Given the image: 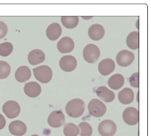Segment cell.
Segmentation results:
<instances>
[{
	"label": "cell",
	"mask_w": 151,
	"mask_h": 136,
	"mask_svg": "<svg viewBox=\"0 0 151 136\" xmlns=\"http://www.w3.org/2000/svg\"><path fill=\"white\" fill-rule=\"evenodd\" d=\"M86 105L83 100L74 99L68 102L65 110L68 116L73 118H78L83 114Z\"/></svg>",
	"instance_id": "1"
},
{
	"label": "cell",
	"mask_w": 151,
	"mask_h": 136,
	"mask_svg": "<svg viewBox=\"0 0 151 136\" xmlns=\"http://www.w3.org/2000/svg\"><path fill=\"white\" fill-rule=\"evenodd\" d=\"M32 71L36 79L42 83H47L52 79V69L48 66H40L33 68Z\"/></svg>",
	"instance_id": "2"
},
{
	"label": "cell",
	"mask_w": 151,
	"mask_h": 136,
	"mask_svg": "<svg viewBox=\"0 0 151 136\" xmlns=\"http://www.w3.org/2000/svg\"><path fill=\"white\" fill-rule=\"evenodd\" d=\"M89 113L92 116L96 118L102 117L107 111V107L100 100L94 99L89 102L88 105Z\"/></svg>",
	"instance_id": "3"
},
{
	"label": "cell",
	"mask_w": 151,
	"mask_h": 136,
	"mask_svg": "<svg viewBox=\"0 0 151 136\" xmlns=\"http://www.w3.org/2000/svg\"><path fill=\"white\" fill-rule=\"evenodd\" d=\"M100 51L98 47L92 44L86 45L83 51L84 59L90 64L96 63L100 57Z\"/></svg>",
	"instance_id": "4"
},
{
	"label": "cell",
	"mask_w": 151,
	"mask_h": 136,
	"mask_svg": "<svg viewBox=\"0 0 151 136\" xmlns=\"http://www.w3.org/2000/svg\"><path fill=\"white\" fill-rule=\"evenodd\" d=\"M2 111L5 115L9 119H13L18 116L21 108L18 102L14 101H8L3 105Z\"/></svg>",
	"instance_id": "5"
},
{
	"label": "cell",
	"mask_w": 151,
	"mask_h": 136,
	"mask_svg": "<svg viewBox=\"0 0 151 136\" xmlns=\"http://www.w3.org/2000/svg\"><path fill=\"white\" fill-rule=\"evenodd\" d=\"M117 131L116 123L110 120H104L98 126V131L101 136H114Z\"/></svg>",
	"instance_id": "6"
},
{
	"label": "cell",
	"mask_w": 151,
	"mask_h": 136,
	"mask_svg": "<svg viewBox=\"0 0 151 136\" xmlns=\"http://www.w3.org/2000/svg\"><path fill=\"white\" fill-rule=\"evenodd\" d=\"M122 118L125 123L130 126L137 124L139 121V112L135 107H129L122 113Z\"/></svg>",
	"instance_id": "7"
},
{
	"label": "cell",
	"mask_w": 151,
	"mask_h": 136,
	"mask_svg": "<svg viewBox=\"0 0 151 136\" xmlns=\"http://www.w3.org/2000/svg\"><path fill=\"white\" fill-rule=\"evenodd\" d=\"M65 115L60 110L54 111L48 118V123L52 128H59L65 123Z\"/></svg>",
	"instance_id": "8"
},
{
	"label": "cell",
	"mask_w": 151,
	"mask_h": 136,
	"mask_svg": "<svg viewBox=\"0 0 151 136\" xmlns=\"http://www.w3.org/2000/svg\"><path fill=\"white\" fill-rule=\"evenodd\" d=\"M134 58L135 56L133 52L127 50H123L118 52L116 57V61L120 66L127 67L133 63Z\"/></svg>",
	"instance_id": "9"
},
{
	"label": "cell",
	"mask_w": 151,
	"mask_h": 136,
	"mask_svg": "<svg viewBox=\"0 0 151 136\" xmlns=\"http://www.w3.org/2000/svg\"><path fill=\"white\" fill-rule=\"evenodd\" d=\"M77 60L76 58L71 55H66L61 58L60 66L63 71L70 72L74 71L77 66Z\"/></svg>",
	"instance_id": "10"
},
{
	"label": "cell",
	"mask_w": 151,
	"mask_h": 136,
	"mask_svg": "<svg viewBox=\"0 0 151 136\" xmlns=\"http://www.w3.org/2000/svg\"><path fill=\"white\" fill-rule=\"evenodd\" d=\"M9 130L11 134L14 136H24L26 133V125L20 120L13 121L9 126Z\"/></svg>",
	"instance_id": "11"
},
{
	"label": "cell",
	"mask_w": 151,
	"mask_h": 136,
	"mask_svg": "<svg viewBox=\"0 0 151 136\" xmlns=\"http://www.w3.org/2000/svg\"><path fill=\"white\" fill-rule=\"evenodd\" d=\"M114 61L110 58H106L101 61L99 64L98 70L100 73L104 76H107L115 70Z\"/></svg>",
	"instance_id": "12"
},
{
	"label": "cell",
	"mask_w": 151,
	"mask_h": 136,
	"mask_svg": "<svg viewBox=\"0 0 151 136\" xmlns=\"http://www.w3.org/2000/svg\"><path fill=\"white\" fill-rule=\"evenodd\" d=\"M24 92L28 97L34 98L39 96L41 93L42 87L36 82H30L24 85Z\"/></svg>",
	"instance_id": "13"
},
{
	"label": "cell",
	"mask_w": 151,
	"mask_h": 136,
	"mask_svg": "<svg viewBox=\"0 0 151 136\" xmlns=\"http://www.w3.org/2000/svg\"><path fill=\"white\" fill-rule=\"evenodd\" d=\"M58 50L62 53H68L73 51L74 48V42L70 37H64L58 42Z\"/></svg>",
	"instance_id": "14"
},
{
	"label": "cell",
	"mask_w": 151,
	"mask_h": 136,
	"mask_svg": "<svg viewBox=\"0 0 151 136\" xmlns=\"http://www.w3.org/2000/svg\"><path fill=\"white\" fill-rule=\"evenodd\" d=\"M105 33L104 28L100 24H96L89 28L88 34L91 39L95 41L101 39Z\"/></svg>",
	"instance_id": "15"
},
{
	"label": "cell",
	"mask_w": 151,
	"mask_h": 136,
	"mask_svg": "<svg viewBox=\"0 0 151 136\" xmlns=\"http://www.w3.org/2000/svg\"><path fill=\"white\" fill-rule=\"evenodd\" d=\"M97 96L104 102L110 103L113 101L115 98L114 93L108 89L107 87H100L96 91Z\"/></svg>",
	"instance_id": "16"
},
{
	"label": "cell",
	"mask_w": 151,
	"mask_h": 136,
	"mask_svg": "<svg viewBox=\"0 0 151 136\" xmlns=\"http://www.w3.org/2000/svg\"><path fill=\"white\" fill-rule=\"evenodd\" d=\"M45 59V53L40 49L32 50L28 56V62L32 65H36L42 63Z\"/></svg>",
	"instance_id": "17"
},
{
	"label": "cell",
	"mask_w": 151,
	"mask_h": 136,
	"mask_svg": "<svg viewBox=\"0 0 151 136\" xmlns=\"http://www.w3.org/2000/svg\"><path fill=\"white\" fill-rule=\"evenodd\" d=\"M62 32V29L60 24L52 23L50 24L46 30V35L49 39L54 41L58 39Z\"/></svg>",
	"instance_id": "18"
},
{
	"label": "cell",
	"mask_w": 151,
	"mask_h": 136,
	"mask_svg": "<svg viewBox=\"0 0 151 136\" xmlns=\"http://www.w3.org/2000/svg\"><path fill=\"white\" fill-rule=\"evenodd\" d=\"M31 71L26 66H22L19 67L15 73L16 80L20 83H24L30 79Z\"/></svg>",
	"instance_id": "19"
},
{
	"label": "cell",
	"mask_w": 151,
	"mask_h": 136,
	"mask_svg": "<svg viewBox=\"0 0 151 136\" xmlns=\"http://www.w3.org/2000/svg\"><path fill=\"white\" fill-rule=\"evenodd\" d=\"M134 99V93L133 90L126 87L118 93L119 101L123 105H128L133 102Z\"/></svg>",
	"instance_id": "20"
},
{
	"label": "cell",
	"mask_w": 151,
	"mask_h": 136,
	"mask_svg": "<svg viewBox=\"0 0 151 136\" xmlns=\"http://www.w3.org/2000/svg\"><path fill=\"white\" fill-rule=\"evenodd\" d=\"M124 82L125 79L124 76L119 74H116L110 77L108 84L112 89L118 90L124 85Z\"/></svg>",
	"instance_id": "21"
},
{
	"label": "cell",
	"mask_w": 151,
	"mask_h": 136,
	"mask_svg": "<svg viewBox=\"0 0 151 136\" xmlns=\"http://www.w3.org/2000/svg\"><path fill=\"white\" fill-rule=\"evenodd\" d=\"M139 32L133 31L130 32L127 38L126 43L128 47L132 50H136L139 48Z\"/></svg>",
	"instance_id": "22"
},
{
	"label": "cell",
	"mask_w": 151,
	"mask_h": 136,
	"mask_svg": "<svg viewBox=\"0 0 151 136\" xmlns=\"http://www.w3.org/2000/svg\"><path fill=\"white\" fill-rule=\"evenodd\" d=\"M63 25L68 29H73L78 25L79 18L77 16H63L61 17Z\"/></svg>",
	"instance_id": "23"
},
{
	"label": "cell",
	"mask_w": 151,
	"mask_h": 136,
	"mask_svg": "<svg viewBox=\"0 0 151 136\" xmlns=\"http://www.w3.org/2000/svg\"><path fill=\"white\" fill-rule=\"evenodd\" d=\"M63 132L65 136H78L80 133V130L75 124L68 123L65 124Z\"/></svg>",
	"instance_id": "24"
},
{
	"label": "cell",
	"mask_w": 151,
	"mask_h": 136,
	"mask_svg": "<svg viewBox=\"0 0 151 136\" xmlns=\"http://www.w3.org/2000/svg\"><path fill=\"white\" fill-rule=\"evenodd\" d=\"M11 73L10 65L4 61H0V79H6Z\"/></svg>",
	"instance_id": "25"
},
{
	"label": "cell",
	"mask_w": 151,
	"mask_h": 136,
	"mask_svg": "<svg viewBox=\"0 0 151 136\" xmlns=\"http://www.w3.org/2000/svg\"><path fill=\"white\" fill-rule=\"evenodd\" d=\"M13 49V45L10 42H5L0 44V56L6 57L10 55Z\"/></svg>",
	"instance_id": "26"
},
{
	"label": "cell",
	"mask_w": 151,
	"mask_h": 136,
	"mask_svg": "<svg viewBox=\"0 0 151 136\" xmlns=\"http://www.w3.org/2000/svg\"><path fill=\"white\" fill-rule=\"evenodd\" d=\"M78 128L80 129V135L81 136H91L92 134V127L86 122H81L78 125Z\"/></svg>",
	"instance_id": "27"
},
{
	"label": "cell",
	"mask_w": 151,
	"mask_h": 136,
	"mask_svg": "<svg viewBox=\"0 0 151 136\" xmlns=\"http://www.w3.org/2000/svg\"><path fill=\"white\" fill-rule=\"evenodd\" d=\"M129 81L132 87L138 88L139 87V73L133 74L129 79Z\"/></svg>",
	"instance_id": "28"
},
{
	"label": "cell",
	"mask_w": 151,
	"mask_h": 136,
	"mask_svg": "<svg viewBox=\"0 0 151 136\" xmlns=\"http://www.w3.org/2000/svg\"><path fill=\"white\" fill-rule=\"evenodd\" d=\"M8 26L3 22L0 21V39L5 37L8 32Z\"/></svg>",
	"instance_id": "29"
},
{
	"label": "cell",
	"mask_w": 151,
	"mask_h": 136,
	"mask_svg": "<svg viewBox=\"0 0 151 136\" xmlns=\"http://www.w3.org/2000/svg\"><path fill=\"white\" fill-rule=\"evenodd\" d=\"M6 125V120L3 115L0 114V130H2L5 127Z\"/></svg>",
	"instance_id": "30"
},
{
	"label": "cell",
	"mask_w": 151,
	"mask_h": 136,
	"mask_svg": "<svg viewBox=\"0 0 151 136\" xmlns=\"http://www.w3.org/2000/svg\"><path fill=\"white\" fill-rule=\"evenodd\" d=\"M31 136H39L38 135H32Z\"/></svg>",
	"instance_id": "31"
}]
</instances>
